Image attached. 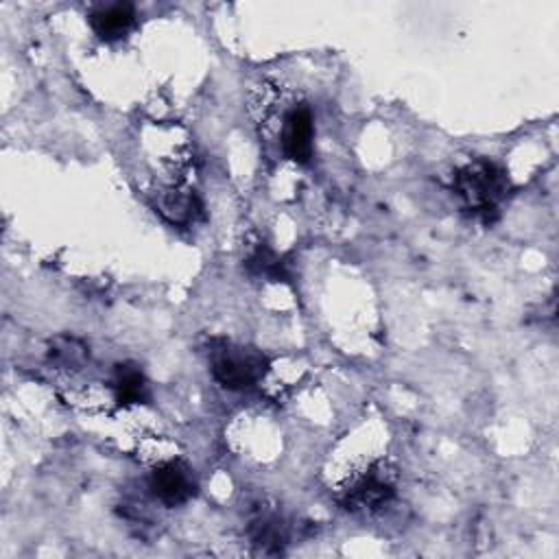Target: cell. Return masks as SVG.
Here are the masks:
<instances>
[{
    "label": "cell",
    "mask_w": 559,
    "mask_h": 559,
    "mask_svg": "<svg viewBox=\"0 0 559 559\" xmlns=\"http://www.w3.org/2000/svg\"><path fill=\"white\" fill-rule=\"evenodd\" d=\"M269 369L262 352L240 345H223L212 352V376L229 391H245L253 386Z\"/></svg>",
    "instance_id": "obj_2"
},
{
    "label": "cell",
    "mask_w": 559,
    "mask_h": 559,
    "mask_svg": "<svg viewBox=\"0 0 559 559\" xmlns=\"http://www.w3.org/2000/svg\"><path fill=\"white\" fill-rule=\"evenodd\" d=\"M454 192L467 210L485 214L509 194V179L496 164L476 159L456 173Z\"/></svg>",
    "instance_id": "obj_1"
},
{
    "label": "cell",
    "mask_w": 559,
    "mask_h": 559,
    "mask_svg": "<svg viewBox=\"0 0 559 559\" xmlns=\"http://www.w3.org/2000/svg\"><path fill=\"white\" fill-rule=\"evenodd\" d=\"M247 537L260 552L273 555L284 550L288 542V528L282 515L277 513V509L266 504H255L249 513Z\"/></svg>",
    "instance_id": "obj_6"
},
{
    "label": "cell",
    "mask_w": 559,
    "mask_h": 559,
    "mask_svg": "<svg viewBox=\"0 0 559 559\" xmlns=\"http://www.w3.org/2000/svg\"><path fill=\"white\" fill-rule=\"evenodd\" d=\"M50 360H55L61 367H79L87 358V347L72 336H57L50 341Z\"/></svg>",
    "instance_id": "obj_10"
},
{
    "label": "cell",
    "mask_w": 559,
    "mask_h": 559,
    "mask_svg": "<svg viewBox=\"0 0 559 559\" xmlns=\"http://www.w3.org/2000/svg\"><path fill=\"white\" fill-rule=\"evenodd\" d=\"M395 493V478L393 472L386 465H373L367 472H362L360 476H356L345 489H343V498L341 504L352 511V513H360V511H376L380 507H384Z\"/></svg>",
    "instance_id": "obj_3"
},
{
    "label": "cell",
    "mask_w": 559,
    "mask_h": 559,
    "mask_svg": "<svg viewBox=\"0 0 559 559\" xmlns=\"http://www.w3.org/2000/svg\"><path fill=\"white\" fill-rule=\"evenodd\" d=\"M114 393L120 404H140L148 395L144 373L135 365H118L114 376Z\"/></svg>",
    "instance_id": "obj_9"
},
{
    "label": "cell",
    "mask_w": 559,
    "mask_h": 559,
    "mask_svg": "<svg viewBox=\"0 0 559 559\" xmlns=\"http://www.w3.org/2000/svg\"><path fill=\"white\" fill-rule=\"evenodd\" d=\"M247 266L251 273L255 275H266V277H273V280H280L284 277V264L282 260L271 251L266 249L264 245L255 247V251L249 255L247 260Z\"/></svg>",
    "instance_id": "obj_11"
},
{
    "label": "cell",
    "mask_w": 559,
    "mask_h": 559,
    "mask_svg": "<svg viewBox=\"0 0 559 559\" xmlns=\"http://www.w3.org/2000/svg\"><path fill=\"white\" fill-rule=\"evenodd\" d=\"M90 24H92L94 33L100 39L114 41V39L124 37L133 28V24H135V9L129 2L105 4V7H98L90 15Z\"/></svg>",
    "instance_id": "obj_7"
},
{
    "label": "cell",
    "mask_w": 559,
    "mask_h": 559,
    "mask_svg": "<svg viewBox=\"0 0 559 559\" xmlns=\"http://www.w3.org/2000/svg\"><path fill=\"white\" fill-rule=\"evenodd\" d=\"M148 487L153 496L166 507H179L194 496L197 478L186 461L170 459L153 469Z\"/></svg>",
    "instance_id": "obj_4"
},
{
    "label": "cell",
    "mask_w": 559,
    "mask_h": 559,
    "mask_svg": "<svg viewBox=\"0 0 559 559\" xmlns=\"http://www.w3.org/2000/svg\"><path fill=\"white\" fill-rule=\"evenodd\" d=\"M157 210L164 218H168L175 225H190L203 214L199 197L179 188L162 192L157 199Z\"/></svg>",
    "instance_id": "obj_8"
},
{
    "label": "cell",
    "mask_w": 559,
    "mask_h": 559,
    "mask_svg": "<svg viewBox=\"0 0 559 559\" xmlns=\"http://www.w3.org/2000/svg\"><path fill=\"white\" fill-rule=\"evenodd\" d=\"M312 138H314V122L312 111L306 105L293 107L282 122V148L288 159L297 164H308L312 157Z\"/></svg>",
    "instance_id": "obj_5"
}]
</instances>
